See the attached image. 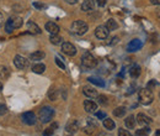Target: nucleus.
Masks as SVG:
<instances>
[{"label":"nucleus","instance_id":"obj_38","mask_svg":"<svg viewBox=\"0 0 160 136\" xmlns=\"http://www.w3.org/2000/svg\"><path fill=\"white\" fill-rule=\"evenodd\" d=\"M96 3H98L99 6H105L106 3H107V0H96Z\"/></svg>","mask_w":160,"mask_h":136},{"label":"nucleus","instance_id":"obj_3","mask_svg":"<svg viewBox=\"0 0 160 136\" xmlns=\"http://www.w3.org/2000/svg\"><path fill=\"white\" fill-rule=\"evenodd\" d=\"M70 30H72L73 34L81 36V35H84V34L88 32L89 26H88V24H86L85 21H82V20H77V21H74V22L72 24Z\"/></svg>","mask_w":160,"mask_h":136},{"label":"nucleus","instance_id":"obj_19","mask_svg":"<svg viewBox=\"0 0 160 136\" xmlns=\"http://www.w3.org/2000/svg\"><path fill=\"white\" fill-rule=\"evenodd\" d=\"M105 26L108 29V31H115V30L118 29V24H117V21L115 19H108L106 21V25Z\"/></svg>","mask_w":160,"mask_h":136},{"label":"nucleus","instance_id":"obj_26","mask_svg":"<svg viewBox=\"0 0 160 136\" xmlns=\"http://www.w3.org/2000/svg\"><path fill=\"white\" fill-rule=\"evenodd\" d=\"M126 108L124 106H118V108H116L115 110H113V115L117 117H124V114H126Z\"/></svg>","mask_w":160,"mask_h":136},{"label":"nucleus","instance_id":"obj_32","mask_svg":"<svg viewBox=\"0 0 160 136\" xmlns=\"http://www.w3.org/2000/svg\"><path fill=\"white\" fill-rule=\"evenodd\" d=\"M118 136H133L128 130H126V129H118Z\"/></svg>","mask_w":160,"mask_h":136},{"label":"nucleus","instance_id":"obj_4","mask_svg":"<svg viewBox=\"0 0 160 136\" xmlns=\"http://www.w3.org/2000/svg\"><path fill=\"white\" fill-rule=\"evenodd\" d=\"M138 99H139V103L143 105H149L153 103L154 100V95H153V92L149 89V88H145V89H140L138 92Z\"/></svg>","mask_w":160,"mask_h":136},{"label":"nucleus","instance_id":"obj_27","mask_svg":"<svg viewBox=\"0 0 160 136\" xmlns=\"http://www.w3.org/2000/svg\"><path fill=\"white\" fill-rule=\"evenodd\" d=\"M149 134H150V129L148 126H145V128L139 129V130L136 131V136H148Z\"/></svg>","mask_w":160,"mask_h":136},{"label":"nucleus","instance_id":"obj_43","mask_svg":"<svg viewBox=\"0 0 160 136\" xmlns=\"http://www.w3.org/2000/svg\"><path fill=\"white\" fill-rule=\"evenodd\" d=\"M117 42H118V37H113V39L111 40L110 45H115V43H117Z\"/></svg>","mask_w":160,"mask_h":136},{"label":"nucleus","instance_id":"obj_41","mask_svg":"<svg viewBox=\"0 0 160 136\" xmlns=\"http://www.w3.org/2000/svg\"><path fill=\"white\" fill-rule=\"evenodd\" d=\"M152 5H160V0H150Z\"/></svg>","mask_w":160,"mask_h":136},{"label":"nucleus","instance_id":"obj_29","mask_svg":"<svg viewBox=\"0 0 160 136\" xmlns=\"http://www.w3.org/2000/svg\"><path fill=\"white\" fill-rule=\"evenodd\" d=\"M57 97H58V92L54 88H51L49 92H48V98L51 100H57Z\"/></svg>","mask_w":160,"mask_h":136},{"label":"nucleus","instance_id":"obj_16","mask_svg":"<svg viewBox=\"0 0 160 136\" xmlns=\"http://www.w3.org/2000/svg\"><path fill=\"white\" fill-rule=\"evenodd\" d=\"M27 30L31 34H35V35H40L41 34V29L37 26V24H35L33 21H28L27 22Z\"/></svg>","mask_w":160,"mask_h":136},{"label":"nucleus","instance_id":"obj_13","mask_svg":"<svg viewBox=\"0 0 160 136\" xmlns=\"http://www.w3.org/2000/svg\"><path fill=\"white\" fill-rule=\"evenodd\" d=\"M82 93H84V95H86L88 98H96L99 95L98 90H96L95 88L90 87V85H85V87L82 88Z\"/></svg>","mask_w":160,"mask_h":136},{"label":"nucleus","instance_id":"obj_37","mask_svg":"<svg viewBox=\"0 0 160 136\" xmlns=\"http://www.w3.org/2000/svg\"><path fill=\"white\" fill-rule=\"evenodd\" d=\"M95 114H96V117H98V119H101V120H103V119L106 117V113H105V112H96Z\"/></svg>","mask_w":160,"mask_h":136},{"label":"nucleus","instance_id":"obj_23","mask_svg":"<svg viewBox=\"0 0 160 136\" xmlns=\"http://www.w3.org/2000/svg\"><path fill=\"white\" fill-rule=\"evenodd\" d=\"M46 57V53L43 51H35L33 53H31L30 56V59L31 61H41Z\"/></svg>","mask_w":160,"mask_h":136},{"label":"nucleus","instance_id":"obj_25","mask_svg":"<svg viewBox=\"0 0 160 136\" xmlns=\"http://www.w3.org/2000/svg\"><path fill=\"white\" fill-rule=\"evenodd\" d=\"M88 80L90 82V83H92V84H95V85H98V87H105V82L100 79V78H96V77H89L88 78Z\"/></svg>","mask_w":160,"mask_h":136},{"label":"nucleus","instance_id":"obj_11","mask_svg":"<svg viewBox=\"0 0 160 136\" xmlns=\"http://www.w3.org/2000/svg\"><path fill=\"white\" fill-rule=\"evenodd\" d=\"M65 130L69 134H75L79 130V122L77 120H70L67 125H65Z\"/></svg>","mask_w":160,"mask_h":136},{"label":"nucleus","instance_id":"obj_35","mask_svg":"<svg viewBox=\"0 0 160 136\" xmlns=\"http://www.w3.org/2000/svg\"><path fill=\"white\" fill-rule=\"evenodd\" d=\"M88 124L94 126V128H98V121H95L92 117H88Z\"/></svg>","mask_w":160,"mask_h":136},{"label":"nucleus","instance_id":"obj_31","mask_svg":"<svg viewBox=\"0 0 160 136\" xmlns=\"http://www.w3.org/2000/svg\"><path fill=\"white\" fill-rule=\"evenodd\" d=\"M95 129H96V128H94V126H91V125H88V126L84 128V133L88 134V135H91V134L94 133Z\"/></svg>","mask_w":160,"mask_h":136},{"label":"nucleus","instance_id":"obj_21","mask_svg":"<svg viewBox=\"0 0 160 136\" xmlns=\"http://www.w3.org/2000/svg\"><path fill=\"white\" fill-rule=\"evenodd\" d=\"M124 125H126V128H128V129H134V128H136V117H133V115L127 117L126 120H124Z\"/></svg>","mask_w":160,"mask_h":136},{"label":"nucleus","instance_id":"obj_46","mask_svg":"<svg viewBox=\"0 0 160 136\" xmlns=\"http://www.w3.org/2000/svg\"><path fill=\"white\" fill-rule=\"evenodd\" d=\"M1 89H2V83L0 82V92H1Z\"/></svg>","mask_w":160,"mask_h":136},{"label":"nucleus","instance_id":"obj_8","mask_svg":"<svg viewBox=\"0 0 160 136\" xmlns=\"http://www.w3.org/2000/svg\"><path fill=\"white\" fill-rule=\"evenodd\" d=\"M21 119H22L23 124H26V125H35V124H36V115H35L32 112H26V113H23Z\"/></svg>","mask_w":160,"mask_h":136},{"label":"nucleus","instance_id":"obj_36","mask_svg":"<svg viewBox=\"0 0 160 136\" xmlns=\"http://www.w3.org/2000/svg\"><path fill=\"white\" fill-rule=\"evenodd\" d=\"M56 63H57V66H58L59 68H62V69H65V66H64V63L62 62V59H60V58L56 57Z\"/></svg>","mask_w":160,"mask_h":136},{"label":"nucleus","instance_id":"obj_24","mask_svg":"<svg viewBox=\"0 0 160 136\" xmlns=\"http://www.w3.org/2000/svg\"><path fill=\"white\" fill-rule=\"evenodd\" d=\"M9 74H10V72H9V68L6 67V66H0V79H8L9 78Z\"/></svg>","mask_w":160,"mask_h":136},{"label":"nucleus","instance_id":"obj_20","mask_svg":"<svg viewBox=\"0 0 160 136\" xmlns=\"http://www.w3.org/2000/svg\"><path fill=\"white\" fill-rule=\"evenodd\" d=\"M140 47H142V43H140L139 40H133V41H131L129 45H128V51L133 52V51L139 50Z\"/></svg>","mask_w":160,"mask_h":136},{"label":"nucleus","instance_id":"obj_15","mask_svg":"<svg viewBox=\"0 0 160 136\" xmlns=\"http://www.w3.org/2000/svg\"><path fill=\"white\" fill-rule=\"evenodd\" d=\"M94 8H95V1L94 0H84L82 4H81V10L85 11V13L92 11Z\"/></svg>","mask_w":160,"mask_h":136},{"label":"nucleus","instance_id":"obj_7","mask_svg":"<svg viewBox=\"0 0 160 136\" xmlns=\"http://www.w3.org/2000/svg\"><path fill=\"white\" fill-rule=\"evenodd\" d=\"M108 34H110V31L105 25H100L95 29V36L99 40H106L108 37Z\"/></svg>","mask_w":160,"mask_h":136},{"label":"nucleus","instance_id":"obj_33","mask_svg":"<svg viewBox=\"0 0 160 136\" xmlns=\"http://www.w3.org/2000/svg\"><path fill=\"white\" fill-rule=\"evenodd\" d=\"M6 113H8V108H6V105L0 104V117H1V115H5Z\"/></svg>","mask_w":160,"mask_h":136},{"label":"nucleus","instance_id":"obj_14","mask_svg":"<svg viewBox=\"0 0 160 136\" xmlns=\"http://www.w3.org/2000/svg\"><path fill=\"white\" fill-rule=\"evenodd\" d=\"M137 122L142 126H148V125L152 124V119L149 117H147L145 114H143V113H139L137 115Z\"/></svg>","mask_w":160,"mask_h":136},{"label":"nucleus","instance_id":"obj_30","mask_svg":"<svg viewBox=\"0 0 160 136\" xmlns=\"http://www.w3.org/2000/svg\"><path fill=\"white\" fill-rule=\"evenodd\" d=\"M96 99H98V103L99 104H101V105H106L108 101H107V97L106 95H98L96 97Z\"/></svg>","mask_w":160,"mask_h":136},{"label":"nucleus","instance_id":"obj_28","mask_svg":"<svg viewBox=\"0 0 160 136\" xmlns=\"http://www.w3.org/2000/svg\"><path fill=\"white\" fill-rule=\"evenodd\" d=\"M49 41H51V43H53V45H60V43H62V41H63V39H62L59 35L57 34V35H51Z\"/></svg>","mask_w":160,"mask_h":136},{"label":"nucleus","instance_id":"obj_40","mask_svg":"<svg viewBox=\"0 0 160 136\" xmlns=\"http://www.w3.org/2000/svg\"><path fill=\"white\" fill-rule=\"evenodd\" d=\"M98 136H112V135H111L110 133H106V131H101V133Z\"/></svg>","mask_w":160,"mask_h":136},{"label":"nucleus","instance_id":"obj_2","mask_svg":"<svg viewBox=\"0 0 160 136\" xmlns=\"http://www.w3.org/2000/svg\"><path fill=\"white\" fill-rule=\"evenodd\" d=\"M54 109L51 108V106H43L41 108V110L38 112V119L41 120V122H49L52 121V119L54 117Z\"/></svg>","mask_w":160,"mask_h":136},{"label":"nucleus","instance_id":"obj_39","mask_svg":"<svg viewBox=\"0 0 160 136\" xmlns=\"http://www.w3.org/2000/svg\"><path fill=\"white\" fill-rule=\"evenodd\" d=\"M33 6H35V8H37V9H43V8H44V5L38 4V3H35V4H33Z\"/></svg>","mask_w":160,"mask_h":136},{"label":"nucleus","instance_id":"obj_18","mask_svg":"<svg viewBox=\"0 0 160 136\" xmlns=\"http://www.w3.org/2000/svg\"><path fill=\"white\" fill-rule=\"evenodd\" d=\"M140 72H142V69L138 64H133L129 69V74L132 78H138L140 76Z\"/></svg>","mask_w":160,"mask_h":136},{"label":"nucleus","instance_id":"obj_5","mask_svg":"<svg viewBox=\"0 0 160 136\" xmlns=\"http://www.w3.org/2000/svg\"><path fill=\"white\" fill-rule=\"evenodd\" d=\"M81 64L86 69H92V68H95L98 66V61L90 52H85L82 55V57H81Z\"/></svg>","mask_w":160,"mask_h":136},{"label":"nucleus","instance_id":"obj_44","mask_svg":"<svg viewBox=\"0 0 160 136\" xmlns=\"http://www.w3.org/2000/svg\"><path fill=\"white\" fill-rule=\"evenodd\" d=\"M155 15H157L158 18H160V5H159V8L155 10Z\"/></svg>","mask_w":160,"mask_h":136},{"label":"nucleus","instance_id":"obj_10","mask_svg":"<svg viewBox=\"0 0 160 136\" xmlns=\"http://www.w3.org/2000/svg\"><path fill=\"white\" fill-rule=\"evenodd\" d=\"M84 109L86 113H90V114H94L98 112V103L92 101V100H85L84 101Z\"/></svg>","mask_w":160,"mask_h":136},{"label":"nucleus","instance_id":"obj_17","mask_svg":"<svg viewBox=\"0 0 160 136\" xmlns=\"http://www.w3.org/2000/svg\"><path fill=\"white\" fill-rule=\"evenodd\" d=\"M103 128H105L106 130H113V129L116 128V124H115V121H113L112 119L105 117V119H103Z\"/></svg>","mask_w":160,"mask_h":136},{"label":"nucleus","instance_id":"obj_1","mask_svg":"<svg viewBox=\"0 0 160 136\" xmlns=\"http://www.w3.org/2000/svg\"><path fill=\"white\" fill-rule=\"evenodd\" d=\"M22 24H23V20L21 19L20 16H16V15L10 16V18L8 19V21L5 22V31H6L8 34H11L15 29L21 27Z\"/></svg>","mask_w":160,"mask_h":136},{"label":"nucleus","instance_id":"obj_6","mask_svg":"<svg viewBox=\"0 0 160 136\" xmlns=\"http://www.w3.org/2000/svg\"><path fill=\"white\" fill-rule=\"evenodd\" d=\"M62 51L67 56H75L77 55V47L70 42H63L62 43Z\"/></svg>","mask_w":160,"mask_h":136},{"label":"nucleus","instance_id":"obj_34","mask_svg":"<svg viewBox=\"0 0 160 136\" xmlns=\"http://www.w3.org/2000/svg\"><path fill=\"white\" fill-rule=\"evenodd\" d=\"M53 128H48V129H46L44 131H43V136H51L53 135Z\"/></svg>","mask_w":160,"mask_h":136},{"label":"nucleus","instance_id":"obj_45","mask_svg":"<svg viewBox=\"0 0 160 136\" xmlns=\"http://www.w3.org/2000/svg\"><path fill=\"white\" fill-rule=\"evenodd\" d=\"M4 24V16H2V14L0 13V26Z\"/></svg>","mask_w":160,"mask_h":136},{"label":"nucleus","instance_id":"obj_9","mask_svg":"<svg viewBox=\"0 0 160 136\" xmlns=\"http://www.w3.org/2000/svg\"><path fill=\"white\" fill-rule=\"evenodd\" d=\"M14 64H15L16 68H19V69H25V68L28 67V61L23 56L18 55V56H15V58H14Z\"/></svg>","mask_w":160,"mask_h":136},{"label":"nucleus","instance_id":"obj_42","mask_svg":"<svg viewBox=\"0 0 160 136\" xmlns=\"http://www.w3.org/2000/svg\"><path fill=\"white\" fill-rule=\"evenodd\" d=\"M68 4H70V5H74V4H77L79 0H65Z\"/></svg>","mask_w":160,"mask_h":136},{"label":"nucleus","instance_id":"obj_12","mask_svg":"<svg viewBox=\"0 0 160 136\" xmlns=\"http://www.w3.org/2000/svg\"><path fill=\"white\" fill-rule=\"evenodd\" d=\"M44 27H46V31H48L51 35H57L59 32V26L56 22H53V21L47 22Z\"/></svg>","mask_w":160,"mask_h":136},{"label":"nucleus","instance_id":"obj_22","mask_svg":"<svg viewBox=\"0 0 160 136\" xmlns=\"http://www.w3.org/2000/svg\"><path fill=\"white\" fill-rule=\"evenodd\" d=\"M46 71V66L43 63H36L32 66V72L36 74H42Z\"/></svg>","mask_w":160,"mask_h":136}]
</instances>
